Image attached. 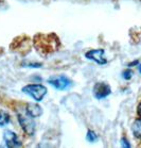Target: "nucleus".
Segmentation results:
<instances>
[{"label":"nucleus","mask_w":141,"mask_h":148,"mask_svg":"<svg viewBox=\"0 0 141 148\" xmlns=\"http://www.w3.org/2000/svg\"><path fill=\"white\" fill-rule=\"evenodd\" d=\"M22 91L36 101H41L47 94V88L41 84H29L22 88Z\"/></svg>","instance_id":"f257e3e1"},{"label":"nucleus","mask_w":141,"mask_h":148,"mask_svg":"<svg viewBox=\"0 0 141 148\" xmlns=\"http://www.w3.org/2000/svg\"><path fill=\"white\" fill-rule=\"evenodd\" d=\"M32 118L33 117L26 111V109L24 110V112H18V121H19L22 129H24V131L27 132L29 135L33 134L34 128H35Z\"/></svg>","instance_id":"f03ea898"},{"label":"nucleus","mask_w":141,"mask_h":148,"mask_svg":"<svg viewBox=\"0 0 141 148\" xmlns=\"http://www.w3.org/2000/svg\"><path fill=\"white\" fill-rule=\"evenodd\" d=\"M50 82L54 88L57 90H65L70 85V81L64 76H60V77H52L49 79Z\"/></svg>","instance_id":"7ed1b4c3"},{"label":"nucleus","mask_w":141,"mask_h":148,"mask_svg":"<svg viewBox=\"0 0 141 148\" xmlns=\"http://www.w3.org/2000/svg\"><path fill=\"white\" fill-rule=\"evenodd\" d=\"M94 96L97 98H104L110 93V88L105 83H97L94 88Z\"/></svg>","instance_id":"20e7f679"},{"label":"nucleus","mask_w":141,"mask_h":148,"mask_svg":"<svg viewBox=\"0 0 141 148\" xmlns=\"http://www.w3.org/2000/svg\"><path fill=\"white\" fill-rule=\"evenodd\" d=\"M4 140L7 142V145L10 146V147H12V146H18L19 145V142L17 141L16 134L14 132L10 131V130L4 132Z\"/></svg>","instance_id":"39448f33"},{"label":"nucleus","mask_w":141,"mask_h":148,"mask_svg":"<svg viewBox=\"0 0 141 148\" xmlns=\"http://www.w3.org/2000/svg\"><path fill=\"white\" fill-rule=\"evenodd\" d=\"M98 54H100V56H102V54H104V51L103 50H94V51H89L86 56L87 57H89V56H91V58H89V59H94V61H97L98 63H100V64H104L105 63V60L104 58H100Z\"/></svg>","instance_id":"423d86ee"},{"label":"nucleus","mask_w":141,"mask_h":148,"mask_svg":"<svg viewBox=\"0 0 141 148\" xmlns=\"http://www.w3.org/2000/svg\"><path fill=\"white\" fill-rule=\"evenodd\" d=\"M26 111H27L32 117H36V116H39V115L41 114V110H40V108L38 106H36V104H27Z\"/></svg>","instance_id":"0eeeda50"},{"label":"nucleus","mask_w":141,"mask_h":148,"mask_svg":"<svg viewBox=\"0 0 141 148\" xmlns=\"http://www.w3.org/2000/svg\"><path fill=\"white\" fill-rule=\"evenodd\" d=\"M133 133H134L135 138L141 140V117L136 119L133 124Z\"/></svg>","instance_id":"6e6552de"},{"label":"nucleus","mask_w":141,"mask_h":148,"mask_svg":"<svg viewBox=\"0 0 141 148\" xmlns=\"http://www.w3.org/2000/svg\"><path fill=\"white\" fill-rule=\"evenodd\" d=\"M9 121H10L9 114H7V113L3 111L0 112V126H5V125L9 123Z\"/></svg>","instance_id":"1a4fd4ad"},{"label":"nucleus","mask_w":141,"mask_h":148,"mask_svg":"<svg viewBox=\"0 0 141 148\" xmlns=\"http://www.w3.org/2000/svg\"><path fill=\"white\" fill-rule=\"evenodd\" d=\"M137 114L139 117H141V102L138 104V107H137Z\"/></svg>","instance_id":"9d476101"}]
</instances>
